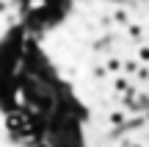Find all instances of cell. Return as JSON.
Masks as SVG:
<instances>
[{
    "label": "cell",
    "instance_id": "obj_1",
    "mask_svg": "<svg viewBox=\"0 0 149 147\" xmlns=\"http://www.w3.org/2000/svg\"><path fill=\"white\" fill-rule=\"evenodd\" d=\"M108 125H111V128H124V125H127V111H124V108L111 111V114H108Z\"/></svg>",
    "mask_w": 149,
    "mask_h": 147
},
{
    "label": "cell",
    "instance_id": "obj_2",
    "mask_svg": "<svg viewBox=\"0 0 149 147\" xmlns=\"http://www.w3.org/2000/svg\"><path fill=\"white\" fill-rule=\"evenodd\" d=\"M124 31H127L124 36H127L130 42H144V25H138V22H130Z\"/></svg>",
    "mask_w": 149,
    "mask_h": 147
},
{
    "label": "cell",
    "instance_id": "obj_3",
    "mask_svg": "<svg viewBox=\"0 0 149 147\" xmlns=\"http://www.w3.org/2000/svg\"><path fill=\"white\" fill-rule=\"evenodd\" d=\"M135 61H138V64H149V44H141L138 47V53H135Z\"/></svg>",
    "mask_w": 149,
    "mask_h": 147
},
{
    "label": "cell",
    "instance_id": "obj_4",
    "mask_svg": "<svg viewBox=\"0 0 149 147\" xmlns=\"http://www.w3.org/2000/svg\"><path fill=\"white\" fill-rule=\"evenodd\" d=\"M122 64H124V61L113 56V58H108V61H105V70H108V72H119V70H122Z\"/></svg>",
    "mask_w": 149,
    "mask_h": 147
}]
</instances>
